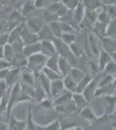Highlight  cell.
<instances>
[{"instance_id":"cell-47","label":"cell","mask_w":116,"mask_h":130,"mask_svg":"<svg viewBox=\"0 0 116 130\" xmlns=\"http://www.w3.org/2000/svg\"><path fill=\"white\" fill-rule=\"evenodd\" d=\"M44 1L45 0H35V7L37 9H43L44 7Z\"/></svg>"},{"instance_id":"cell-21","label":"cell","mask_w":116,"mask_h":130,"mask_svg":"<svg viewBox=\"0 0 116 130\" xmlns=\"http://www.w3.org/2000/svg\"><path fill=\"white\" fill-rule=\"evenodd\" d=\"M85 75H86V73L84 72L83 70H81V69L76 68V67H73L69 74V76L71 77V79H72L75 83H76L77 84L82 80V78L85 76Z\"/></svg>"},{"instance_id":"cell-14","label":"cell","mask_w":116,"mask_h":130,"mask_svg":"<svg viewBox=\"0 0 116 130\" xmlns=\"http://www.w3.org/2000/svg\"><path fill=\"white\" fill-rule=\"evenodd\" d=\"M72 68L73 67L71 66V64L69 63L68 60L58 56V71L60 75L62 76V78L69 74Z\"/></svg>"},{"instance_id":"cell-22","label":"cell","mask_w":116,"mask_h":130,"mask_svg":"<svg viewBox=\"0 0 116 130\" xmlns=\"http://www.w3.org/2000/svg\"><path fill=\"white\" fill-rule=\"evenodd\" d=\"M62 83L63 85H64V89L68 91L71 92V93H75L76 91V88H77V83H75L71 77L69 75H66L62 78Z\"/></svg>"},{"instance_id":"cell-2","label":"cell","mask_w":116,"mask_h":130,"mask_svg":"<svg viewBox=\"0 0 116 130\" xmlns=\"http://www.w3.org/2000/svg\"><path fill=\"white\" fill-rule=\"evenodd\" d=\"M48 57L43 54L38 53L28 57V64L27 70L33 72L34 74H39L42 72L43 69L45 67Z\"/></svg>"},{"instance_id":"cell-31","label":"cell","mask_w":116,"mask_h":130,"mask_svg":"<svg viewBox=\"0 0 116 130\" xmlns=\"http://www.w3.org/2000/svg\"><path fill=\"white\" fill-rule=\"evenodd\" d=\"M106 109L107 113H111L113 112V109L116 107V97L112 94L110 95H107L106 96Z\"/></svg>"},{"instance_id":"cell-36","label":"cell","mask_w":116,"mask_h":130,"mask_svg":"<svg viewBox=\"0 0 116 130\" xmlns=\"http://www.w3.org/2000/svg\"><path fill=\"white\" fill-rule=\"evenodd\" d=\"M113 76L110 75H106L103 77H100V80H99V83H98V88H102L106 85L111 84V83H113Z\"/></svg>"},{"instance_id":"cell-32","label":"cell","mask_w":116,"mask_h":130,"mask_svg":"<svg viewBox=\"0 0 116 130\" xmlns=\"http://www.w3.org/2000/svg\"><path fill=\"white\" fill-rule=\"evenodd\" d=\"M60 38L65 44L69 46L75 42H76V34H74V33H62Z\"/></svg>"},{"instance_id":"cell-38","label":"cell","mask_w":116,"mask_h":130,"mask_svg":"<svg viewBox=\"0 0 116 130\" xmlns=\"http://www.w3.org/2000/svg\"><path fill=\"white\" fill-rule=\"evenodd\" d=\"M21 89H22L23 92H24L26 95H28L29 96H30L33 99L34 97V94H35V86H29V85H26L24 84V83H21Z\"/></svg>"},{"instance_id":"cell-24","label":"cell","mask_w":116,"mask_h":130,"mask_svg":"<svg viewBox=\"0 0 116 130\" xmlns=\"http://www.w3.org/2000/svg\"><path fill=\"white\" fill-rule=\"evenodd\" d=\"M42 73H43V74L45 75V76L47 77V78L50 82L56 81V80H61V79H62V76L59 74L58 72L54 71L52 70H49V69L46 68V67H44V68L43 69Z\"/></svg>"},{"instance_id":"cell-51","label":"cell","mask_w":116,"mask_h":130,"mask_svg":"<svg viewBox=\"0 0 116 130\" xmlns=\"http://www.w3.org/2000/svg\"><path fill=\"white\" fill-rule=\"evenodd\" d=\"M113 85H114V86H115V87H116V75H115V76H114V77H113Z\"/></svg>"},{"instance_id":"cell-7","label":"cell","mask_w":116,"mask_h":130,"mask_svg":"<svg viewBox=\"0 0 116 130\" xmlns=\"http://www.w3.org/2000/svg\"><path fill=\"white\" fill-rule=\"evenodd\" d=\"M88 47H89V50H90V51L92 52V54L98 56L101 50H102V48L99 47V46L102 47L99 37H97L95 34H94V33H90V34L88 35Z\"/></svg>"},{"instance_id":"cell-29","label":"cell","mask_w":116,"mask_h":130,"mask_svg":"<svg viewBox=\"0 0 116 130\" xmlns=\"http://www.w3.org/2000/svg\"><path fill=\"white\" fill-rule=\"evenodd\" d=\"M104 37H108L115 38V37H116V18L111 19L110 22L108 23Z\"/></svg>"},{"instance_id":"cell-37","label":"cell","mask_w":116,"mask_h":130,"mask_svg":"<svg viewBox=\"0 0 116 130\" xmlns=\"http://www.w3.org/2000/svg\"><path fill=\"white\" fill-rule=\"evenodd\" d=\"M103 72H105L107 75H113V76L114 77L116 75V62H114L113 60H112L111 62L106 66V68L104 69Z\"/></svg>"},{"instance_id":"cell-9","label":"cell","mask_w":116,"mask_h":130,"mask_svg":"<svg viewBox=\"0 0 116 130\" xmlns=\"http://www.w3.org/2000/svg\"><path fill=\"white\" fill-rule=\"evenodd\" d=\"M112 61L111 55L105 51L104 50H101L100 53L98 55V62H97V66H98V71L99 72H103L104 69L106 66Z\"/></svg>"},{"instance_id":"cell-16","label":"cell","mask_w":116,"mask_h":130,"mask_svg":"<svg viewBox=\"0 0 116 130\" xmlns=\"http://www.w3.org/2000/svg\"><path fill=\"white\" fill-rule=\"evenodd\" d=\"M20 75H21V81H22L21 83H24V84L29 85V86H35L36 78L33 72H31L29 70L25 69V70H21Z\"/></svg>"},{"instance_id":"cell-45","label":"cell","mask_w":116,"mask_h":130,"mask_svg":"<svg viewBox=\"0 0 116 130\" xmlns=\"http://www.w3.org/2000/svg\"><path fill=\"white\" fill-rule=\"evenodd\" d=\"M9 42V33H5V34L0 36V47H4Z\"/></svg>"},{"instance_id":"cell-20","label":"cell","mask_w":116,"mask_h":130,"mask_svg":"<svg viewBox=\"0 0 116 130\" xmlns=\"http://www.w3.org/2000/svg\"><path fill=\"white\" fill-rule=\"evenodd\" d=\"M72 96H73V93L64 89V91H63L57 98L53 100L54 106L56 107V106H59V105H62V104L66 103L67 102H69V101H70L72 99Z\"/></svg>"},{"instance_id":"cell-12","label":"cell","mask_w":116,"mask_h":130,"mask_svg":"<svg viewBox=\"0 0 116 130\" xmlns=\"http://www.w3.org/2000/svg\"><path fill=\"white\" fill-rule=\"evenodd\" d=\"M44 25L43 20L39 18H32L27 21L26 26L28 30L31 32L37 34V32L41 30L42 27Z\"/></svg>"},{"instance_id":"cell-27","label":"cell","mask_w":116,"mask_h":130,"mask_svg":"<svg viewBox=\"0 0 116 130\" xmlns=\"http://www.w3.org/2000/svg\"><path fill=\"white\" fill-rule=\"evenodd\" d=\"M72 99L74 101V102H75V106H76V108H79L80 110H81L82 108L86 107L85 104H86V102H88L85 98L83 97L82 94H79V93H74Z\"/></svg>"},{"instance_id":"cell-26","label":"cell","mask_w":116,"mask_h":130,"mask_svg":"<svg viewBox=\"0 0 116 130\" xmlns=\"http://www.w3.org/2000/svg\"><path fill=\"white\" fill-rule=\"evenodd\" d=\"M93 77H94V75H90L86 74L85 76L82 78V80L77 84V88H76V91H75V93L81 94L82 92H83V90L85 89V88L88 86V83H90V81L93 79Z\"/></svg>"},{"instance_id":"cell-30","label":"cell","mask_w":116,"mask_h":130,"mask_svg":"<svg viewBox=\"0 0 116 130\" xmlns=\"http://www.w3.org/2000/svg\"><path fill=\"white\" fill-rule=\"evenodd\" d=\"M48 26H49L50 30L52 31L53 35L55 36V37H57V38H60L61 36H62V29H61V23L59 21H54V22H51L48 24Z\"/></svg>"},{"instance_id":"cell-11","label":"cell","mask_w":116,"mask_h":130,"mask_svg":"<svg viewBox=\"0 0 116 130\" xmlns=\"http://www.w3.org/2000/svg\"><path fill=\"white\" fill-rule=\"evenodd\" d=\"M64 89L62 79L51 82L50 83V97L53 100L56 99L64 91Z\"/></svg>"},{"instance_id":"cell-52","label":"cell","mask_w":116,"mask_h":130,"mask_svg":"<svg viewBox=\"0 0 116 130\" xmlns=\"http://www.w3.org/2000/svg\"><path fill=\"white\" fill-rule=\"evenodd\" d=\"M75 130H82L81 127H75Z\"/></svg>"},{"instance_id":"cell-48","label":"cell","mask_w":116,"mask_h":130,"mask_svg":"<svg viewBox=\"0 0 116 130\" xmlns=\"http://www.w3.org/2000/svg\"><path fill=\"white\" fill-rule=\"evenodd\" d=\"M8 70H9V69H5V70H0V81L5 80V77L8 73Z\"/></svg>"},{"instance_id":"cell-34","label":"cell","mask_w":116,"mask_h":130,"mask_svg":"<svg viewBox=\"0 0 116 130\" xmlns=\"http://www.w3.org/2000/svg\"><path fill=\"white\" fill-rule=\"evenodd\" d=\"M84 18L89 21L93 25H94V24L97 22V18H98V12L95 11V10L85 9V16H84Z\"/></svg>"},{"instance_id":"cell-3","label":"cell","mask_w":116,"mask_h":130,"mask_svg":"<svg viewBox=\"0 0 116 130\" xmlns=\"http://www.w3.org/2000/svg\"><path fill=\"white\" fill-rule=\"evenodd\" d=\"M21 90L20 82H18L15 85L9 89V101H8L7 110H6V120L11 115V111L15 106H16V101L18 99Z\"/></svg>"},{"instance_id":"cell-1","label":"cell","mask_w":116,"mask_h":130,"mask_svg":"<svg viewBox=\"0 0 116 130\" xmlns=\"http://www.w3.org/2000/svg\"><path fill=\"white\" fill-rule=\"evenodd\" d=\"M53 43L55 46H56L57 55L59 56H62V57L68 60L72 67H75L78 58L72 53L69 46L65 44V43L61 40V38H57V37H55Z\"/></svg>"},{"instance_id":"cell-23","label":"cell","mask_w":116,"mask_h":130,"mask_svg":"<svg viewBox=\"0 0 116 130\" xmlns=\"http://www.w3.org/2000/svg\"><path fill=\"white\" fill-rule=\"evenodd\" d=\"M15 56H16V54H15L11 44L7 43L5 46H4V59L11 64V62H13L15 58Z\"/></svg>"},{"instance_id":"cell-4","label":"cell","mask_w":116,"mask_h":130,"mask_svg":"<svg viewBox=\"0 0 116 130\" xmlns=\"http://www.w3.org/2000/svg\"><path fill=\"white\" fill-rule=\"evenodd\" d=\"M99 80H100V76L99 75H94L93 79L90 81V83H88L87 87L85 88V89L82 92V95L85 98L86 101L88 102L90 101L93 100V98L94 97V95H95V92L97 89H98V83H99Z\"/></svg>"},{"instance_id":"cell-19","label":"cell","mask_w":116,"mask_h":130,"mask_svg":"<svg viewBox=\"0 0 116 130\" xmlns=\"http://www.w3.org/2000/svg\"><path fill=\"white\" fill-rule=\"evenodd\" d=\"M82 5L85 9L90 10H95L98 12L99 10H102L103 7V3L102 0H81Z\"/></svg>"},{"instance_id":"cell-13","label":"cell","mask_w":116,"mask_h":130,"mask_svg":"<svg viewBox=\"0 0 116 130\" xmlns=\"http://www.w3.org/2000/svg\"><path fill=\"white\" fill-rule=\"evenodd\" d=\"M41 50H42L41 41H39V42H37V43H31V44L24 45V50H23V54L28 58L29 56L41 53Z\"/></svg>"},{"instance_id":"cell-33","label":"cell","mask_w":116,"mask_h":130,"mask_svg":"<svg viewBox=\"0 0 116 130\" xmlns=\"http://www.w3.org/2000/svg\"><path fill=\"white\" fill-rule=\"evenodd\" d=\"M43 19L45 20L48 24H49V23H51V22H54V21L59 20V18L56 13L49 11V10L47 9H44L43 10Z\"/></svg>"},{"instance_id":"cell-50","label":"cell","mask_w":116,"mask_h":130,"mask_svg":"<svg viewBox=\"0 0 116 130\" xmlns=\"http://www.w3.org/2000/svg\"><path fill=\"white\" fill-rule=\"evenodd\" d=\"M0 59H4V47H0Z\"/></svg>"},{"instance_id":"cell-10","label":"cell","mask_w":116,"mask_h":130,"mask_svg":"<svg viewBox=\"0 0 116 130\" xmlns=\"http://www.w3.org/2000/svg\"><path fill=\"white\" fill-rule=\"evenodd\" d=\"M41 53L47 57L57 55L56 46H55L53 41H41Z\"/></svg>"},{"instance_id":"cell-18","label":"cell","mask_w":116,"mask_h":130,"mask_svg":"<svg viewBox=\"0 0 116 130\" xmlns=\"http://www.w3.org/2000/svg\"><path fill=\"white\" fill-rule=\"evenodd\" d=\"M84 16H85V7L82 5L81 0H80L77 6L73 10V18L75 22L79 24L84 18Z\"/></svg>"},{"instance_id":"cell-41","label":"cell","mask_w":116,"mask_h":130,"mask_svg":"<svg viewBox=\"0 0 116 130\" xmlns=\"http://www.w3.org/2000/svg\"><path fill=\"white\" fill-rule=\"evenodd\" d=\"M61 23V29H62V33H74V34H76L77 30H75V28L71 24H67V23Z\"/></svg>"},{"instance_id":"cell-43","label":"cell","mask_w":116,"mask_h":130,"mask_svg":"<svg viewBox=\"0 0 116 130\" xmlns=\"http://www.w3.org/2000/svg\"><path fill=\"white\" fill-rule=\"evenodd\" d=\"M11 46H12V48H13V50H14L15 54H22L23 53L24 44V43H23L22 41L16 42V43H12Z\"/></svg>"},{"instance_id":"cell-46","label":"cell","mask_w":116,"mask_h":130,"mask_svg":"<svg viewBox=\"0 0 116 130\" xmlns=\"http://www.w3.org/2000/svg\"><path fill=\"white\" fill-rule=\"evenodd\" d=\"M11 68V64L5 59H0V70Z\"/></svg>"},{"instance_id":"cell-17","label":"cell","mask_w":116,"mask_h":130,"mask_svg":"<svg viewBox=\"0 0 116 130\" xmlns=\"http://www.w3.org/2000/svg\"><path fill=\"white\" fill-rule=\"evenodd\" d=\"M35 78H36V77H35ZM46 97H48L47 94L45 93V91H44L43 88L41 87V85L39 84V83L37 82V80L36 79L35 94H34V97H33V102H35L36 103L39 104L40 102H41L43 100L45 99Z\"/></svg>"},{"instance_id":"cell-40","label":"cell","mask_w":116,"mask_h":130,"mask_svg":"<svg viewBox=\"0 0 116 130\" xmlns=\"http://www.w3.org/2000/svg\"><path fill=\"white\" fill-rule=\"evenodd\" d=\"M61 3L65 5L69 10H74L76 7L80 0H61Z\"/></svg>"},{"instance_id":"cell-15","label":"cell","mask_w":116,"mask_h":130,"mask_svg":"<svg viewBox=\"0 0 116 130\" xmlns=\"http://www.w3.org/2000/svg\"><path fill=\"white\" fill-rule=\"evenodd\" d=\"M39 41H53L55 39V36L52 31L50 30L48 24H44L42 29L37 32Z\"/></svg>"},{"instance_id":"cell-42","label":"cell","mask_w":116,"mask_h":130,"mask_svg":"<svg viewBox=\"0 0 116 130\" xmlns=\"http://www.w3.org/2000/svg\"><path fill=\"white\" fill-rule=\"evenodd\" d=\"M104 8L110 19L116 18V5H104Z\"/></svg>"},{"instance_id":"cell-49","label":"cell","mask_w":116,"mask_h":130,"mask_svg":"<svg viewBox=\"0 0 116 130\" xmlns=\"http://www.w3.org/2000/svg\"><path fill=\"white\" fill-rule=\"evenodd\" d=\"M0 130H8V123L0 121Z\"/></svg>"},{"instance_id":"cell-25","label":"cell","mask_w":116,"mask_h":130,"mask_svg":"<svg viewBox=\"0 0 116 130\" xmlns=\"http://www.w3.org/2000/svg\"><path fill=\"white\" fill-rule=\"evenodd\" d=\"M80 114H81V115L85 120L88 121L97 120V116L94 114V111L92 110V108H89V107H84V108H82L81 111H80Z\"/></svg>"},{"instance_id":"cell-8","label":"cell","mask_w":116,"mask_h":130,"mask_svg":"<svg viewBox=\"0 0 116 130\" xmlns=\"http://www.w3.org/2000/svg\"><path fill=\"white\" fill-rule=\"evenodd\" d=\"M7 123L8 130H25L26 128V121L19 120L13 115L7 119Z\"/></svg>"},{"instance_id":"cell-35","label":"cell","mask_w":116,"mask_h":130,"mask_svg":"<svg viewBox=\"0 0 116 130\" xmlns=\"http://www.w3.org/2000/svg\"><path fill=\"white\" fill-rule=\"evenodd\" d=\"M18 41H22L20 38V34H19V28L16 27L13 30L11 31L10 33H9V42L8 43L10 44H12V43H16V42Z\"/></svg>"},{"instance_id":"cell-44","label":"cell","mask_w":116,"mask_h":130,"mask_svg":"<svg viewBox=\"0 0 116 130\" xmlns=\"http://www.w3.org/2000/svg\"><path fill=\"white\" fill-rule=\"evenodd\" d=\"M8 89H8V86L6 84L5 81V80L0 81V100H1V98L5 95L6 92L8 91Z\"/></svg>"},{"instance_id":"cell-5","label":"cell","mask_w":116,"mask_h":130,"mask_svg":"<svg viewBox=\"0 0 116 130\" xmlns=\"http://www.w3.org/2000/svg\"><path fill=\"white\" fill-rule=\"evenodd\" d=\"M101 42L102 49L107 53L112 54L116 52V39L108 37H98Z\"/></svg>"},{"instance_id":"cell-28","label":"cell","mask_w":116,"mask_h":130,"mask_svg":"<svg viewBox=\"0 0 116 130\" xmlns=\"http://www.w3.org/2000/svg\"><path fill=\"white\" fill-rule=\"evenodd\" d=\"M45 67L48 69H49V70H52L56 71V72L59 73V71H58V55L48 57ZM59 74H60V73H59Z\"/></svg>"},{"instance_id":"cell-6","label":"cell","mask_w":116,"mask_h":130,"mask_svg":"<svg viewBox=\"0 0 116 130\" xmlns=\"http://www.w3.org/2000/svg\"><path fill=\"white\" fill-rule=\"evenodd\" d=\"M20 73H21V70L18 68H13V67H11V68L9 69L5 80L6 84L8 86V89H10L12 86L18 83Z\"/></svg>"},{"instance_id":"cell-39","label":"cell","mask_w":116,"mask_h":130,"mask_svg":"<svg viewBox=\"0 0 116 130\" xmlns=\"http://www.w3.org/2000/svg\"><path fill=\"white\" fill-rule=\"evenodd\" d=\"M39 105L43 107V108H46V109H52L53 108H55L53 99L51 97H49V96H48L44 100L42 101L39 103Z\"/></svg>"}]
</instances>
